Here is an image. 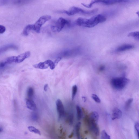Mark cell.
Instances as JSON below:
<instances>
[{
	"label": "cell",
	"instance_id": "4fadbf2b",
	"mask_svg": "<svg viewBox=\"0 0 139 139\" xmlns=\"http://www.w3.org/2000/svg\"><path fill=\"white\" fill-rule=\"evenodd\" d=\"M34 25H27L24 29L22 33L23 35L25 36L28 35L30 32L31 30L34 31Z\"/></svg>",
	"mask_w": 139,
	"mask_h": 139
},
{
	"label": "cell",
	"instance_id": "e0dca14e",
	"mask_svg": "<svg viewBox=\"0 0 139 139\" xmlns=\"http://www.w3.org/2000/svg\"><path fill=\"white\" fill-rule=\"evenodd\" d=\"M33 67L35 68L44 69H47L49 67L45 63V62H40L39 63L33 65Z\"/></svg>",
	"mask_w": 139,
	"mask_h": 139
},
{
	"label": "cell",
	"instance_id": "ffe728a7",
	"mask_svg": "<svg viewBox=\"0 0 139 139\" xmlns=\"http://www.w3.org/2000/svg\"><path fill=\"white\" fill-rule=\"evenodd\" d=\"M45 62L50 67L51 69L52 70L55 69L56 66L53 61L51 60H48L45 61Z\"/></svg>",
	"mask_w": 139,
	"mask_h": 139
},
{
	"label": "cell",
	"instance_id": "4316f807",
	"mask_svg": "<svg viewBox=\"0 0 139 139\" xmlns=\"http://www.w3.org/2000/svg\"><path fill=\"white\" fill-rule=\"evenodd\" d=\"M133 101V99L131 98L128 99L126 102L125 105V108L126 109H128L130 107Z\"/></svg>",
	"mask_w": 139,
	"mask_h": 139
},
{
	"label": "cell",
	"instance_id": "5bb4252c",
	"mask_svg": "<svg viewBox=\"0 0 139 139\" xmlns=\"http://www.w3.org/2000/svg\"><path fill=\"white\" fill-rule=\"evenodd\" d=\"M134 46L131 44H125L119 47L117 49V51L121 52L130 50L133 48Z\"/></svg>",
	"mask_w": 139,
	"mask_h": 139
},
{
	"label": "cell",
	"instance_id": "74e56055",
	"mask_svg": "<svg viewBox=\"0 0 139 139\" xmlns=\"http://www.w3.org/2000/svg\"><path fill=\"white\" fill-rule=\"evenodd\" d=\"M137 14H138V15H139V13H138V12H137Z\"/></svg>",
	"mask_w": 139,
	"mask_h": 139
},
{
	"label": "cell",
	"instance_id": "7402d4cb",
	"mask_svg": "<svg viewBox=\"0 0 139 139\" xmlns=\"http://www.w3.org/2000/svg\"><path fill=\"white\" fill-rule=\"evenodd\" d=\"M34 90L32 87H29L27 89V95L28 97L30 98H32L34 95Z\"/></svg>",
	"mask_w": 139,
	"mask_h": 139
},
{
	"label": "cell",
	"instance_id": "7a4b0ae2",
	"mask_svg": "<svg viewBox=\"0 0 139 139\" xmlns=\"http://www.w3.org/2000/svg\"><path fill=\"white\" fill-rule=\"evenodd\" d=\"M129 81V79L125 77L114 78L111 81V84L115 89L121 90L125 87Z\"/></svg>",
	"mask_w": 139,
	"mask_h": 139
},
{
	"label": "cell",
	"instance_id": "e575fe53",
	"mask_svg": "<svg viewBox=\"0 0 139 139\" xmlns=\"http://www.w3.org/2000/svg\"><path fill=\"white\" fill-rule=\"evenodd\" d=\"M74 135V132H73L71 133L70 135L69 136V138H72Z\"/></svg>",
	"mask_w": 139,
	"mask_h": 139
},
{
	"label": "cell",
	"instance_id": "44dd1931",
	"mask_svg": "<svg viewBox=\"0 0 139 139\" xmlns=\"http://www.w3.org/2000/svg\"><path fill=\"white\" fill-rule=\"evenodd\" d=\"M128 37L134 38L136 40H138L139 39V32H132L129 33L128 35Z\"/></svg>",
	"mask_w": 139,
	"mask_h": 139
},
{
	"label": "cell",
	"instance_id": "d6986e66",
	"mask_svg": "<svg viewBox=\"0 0 139 139\" xmlns=\"http://www.w3.org/2000/svg\"><path fill=\"white\" fill-rule=\"evenodd\" d=\"M28 129L29 131L31 132L40 135H41L40 131L34 127L30 126L28 127Z\"/></svg>",
	"mask_w": 139,
	"mask_h": 139
},
{
	"label": "cell",
	"instance_id": "9a60e30c",
	"mask_svg": "<svg viewBox=\"0 0 139 139\" xmlns=\"http://www.w3.org/2000/svg\"><path fill=\"white\" fill-rule=\"evenodd\" d=\"M5 66L6 64H12L16 62V57L13 56L9 57L4 61L2 62Z\"/></svg>",
	"mask_w": 139,
	"mask_h": 139
},
{
	"label": "cell",
	"instance_id": "6da1fadb",
	"mask_svg": "<svg viewBox=\"0 0 139 139\" xmlns=\"http://www.w3.org/2000/svg\"><path fill=\"white\" fill-rule=\"evenodd\" d=\"M106 20V17L103 15L99 14L89 19L79 18L76 21L75 23L76 25L79 26L92 28Z\"/></svg>",
	"mask_w": 139,
	"mask_h": 139
},
{
	"label": "cell",
	"instance_id": "ba28073f",
	"mask_svg": "<svg viewBox=\"0 0 139 139\" xmlns=\"http://www.w3.org/2000/svg\"><path fill=\"white\" fill-rule=\"evenodd\" d=\"M98 3L110 5L117 3L128 2L129 0H98Z\"/></svg>",
	"mask_w": 139,
	"mask_h": 139
},
{
	"label": "cell",
	"instance_id": "f546056e",
	"mask_svg": "<svg viewBox=\"0 0 139 139\" xmlns=\"http://www.w3.org/2000/svg\"><path fill=\"white\" fill-rule=\"evenodd\" d=\"M31 117L32 120L34 121H36L38 119L37 115L35 113H32L31 115Z\"/></svg>",
	"mask_w": 139,
	"mask_h": 139
},
{
	"label": "cell",
	"instance_id": "5b68a950",
	"mask_svg": "<svg viewBox=\"0 0 139 139\" xmlns=\"http://www.w3.org/2000/svg\"><path fill=\"white\" fill-rule=\"evenodd\" d=\"M51 16L49 15L43 16L40 17L34 25V31L37 33H40L42 26L47 22L51 20Z\"/></svg>",
	"mask_w": 139,
	"mask_h": 139
},
{
	"label": "cell",
	"instance_id": "30bf717a",
	"mask_svg": "<svg viewBox=\"0 0 139 139\" xmlns=\"http://www.w3.org/2000/svg\"><path fill=\"white\" fill-rule=\"evenodd\" d=\"M122 116V112L120 109L116 108L113 109L112 113V120L120 118Z\"/></svg>",
	"mask_w": 139,
	"mask_h": 139
},
{
	"label": "cell",
	"instance_id": "7c38bea8",
	"mask_svg": "<svg viewBox=\"0 0 139 139\" xmlns=\"http://www.w3.org/2000/svg\"><path fill=\"white\" fill-rule=\"evenodd\" d=\"M17 48L16 45L13 44L7 45L0 48V54L9 49H17Z\"/></svg>",
	"mask_w": 139,
	"mask_h": 139
},
{
	"label": "cell",
	"instance_id": "ac0fdd59",
	"mask_svg": "<svg viewBox=\"0 0 139 139\" xmlns=\"http://www.w3.org/2000/svg\"><path fill=\"white\" fill-rule=\"evenodd\" d=\"M73 116L72 114H69L66 117V122L69 124H72L73 122Z\"/></svg>",
	"mask_w": 139,
	"mask_h": 139
},
{
	"label": "cell",
	"instance_id": "603a6c76",
	"mask_svg": "<svg viewBox=\"0 0 139 139\" xmlns=\"http://www.w3.org/2000/svg\"><path fill=\"white\" fill-rule=\"evenodd\" d=\"M76 111L78 119V120H80L82 116V110L78 105L76 106Z\"/></svg>",
	"mask_w": 139,
	"mask_h": 139
},
{
	"label": "cell",
	"instance_id": "8992f818",
	"mask_svg": "<svg viewBox=\"0 0 139 139\" xmlns=\"http://www.w3.org/2000/svg\"><path fill=\"white\" fill-rule=\"evenodd\" d=\"M63 12L67 15L69 16L73 15L76 14L78 13L85 15L86 11L78 7H71L69 9V10L64 11H63Z\"/></svg>",
	"mask_w": 139,
	"mask_h": 139
},
{
	"label": "cell",
	"instance_id": "8d00e7d4",
	"mask_svg": "<svg viewBox=\"0 0 139 139\" xmlns=\"http://www.w3.org/2000/svg\"><path fill=\"white\" fill-rule=\"evenodd\" d=\"M3 130V128L2 127H0V133L2 132Z\"/></svg>",
	"mask_w": 139,
	"mask_h": 139
},
{
	"label": "cell",
	"instance_id": "d590c367",
	"mask_svg": "<svg viewBox=\"0 0 139 139\" xmlns=\"http://www.w3.org/2000/svg\"><path fill=\"white\" fill-rule=\"evenodd\" d=\"M82 98L83 99L84 102H85L87 101V98L85 97H82Z\"/></svg>",
	"mask_w": 139,
	"mask_h": 139
},
{
	"label": "cell",
	"instance_id": "cb8c5ba5",
	"mask_svg": "<svg viewBox=\"0 0 139 139\" xmlns=\"http://www.w3.org/2000/svg\"><path fill=\"white\" fill-rule=\"evenodd\" d=\"M101 138L102 139H110V136L105 130H103L101 133Z\"/></svg>",
	"mask_w": 139,
	"mask_h": 139
},
{
	"label": "cell",
	"instance_id": "277c9868",
	"mask_svg": "<svg viewBox=\"0 0 139 139\" xmlns=\"http://www.w3.org/2000/svg\"><path fill=\"white\" fill-rule=\"evenodd\" d=\"M70 24L69 21L63 17H60L56 22L55 25L51 26V29L54 32H60L66 25L69 26Z\"/></svg>",
	"mask_w": 139,
	"mask_h": 139
},
{
	"label": "cell",
	"instance_id": "83f0119b",
	"mask_svg": "<svg viewBox=\"0 0 139 139\" xmlns=\"http://www.w3.org/2000/svg\"><path fill=\"white\" fill-rule=\"evenodd\" d=\"M92 97L95 102L97 103H100L101 102V100L96 95L92 94Z\"/></svg>",
	"mask_w": 139,
	"mask_h": 139
},
{
	"label": "cell",
	"instance_id": "3957f363",
	"mask_svg": "<svg viewBox=\"0 0 139 139\" xmlns=\"http://www.w3.org/2000/svg\"><path fill=\"white\" fill-rule=\"evenodd\" d=\"M84 122L88 127L90 131L96 136L99 135V129L97 122L90 119L88 116H86L84 119Z\"/></svg>",
	"mask_w": 139,
	"mask_h": 139
},
{
	"label": "cell",
	"instance_id": "8fae6325",
	"mask_svg": "<svg viewBox=\"0 0 139 139\" xmlns=\"http://www.w3.org/2000/svg\"><path fill=\"white\" fill-rule=\"evenodd\" d=\"M26 104L27 107L32 111H35L36 109V105L35 103L30 99L26 100Z\"/></svg>",
	"mask_w": 139,
	"mask_h": 139
},
{
	"label": "cell",
	"instance_id": "52a82bcc",
	"mask_svg": "<svg viewBox=\"0 0 139 139\" xmlns=\"http://www.w3.org/2000/svg\"><path fill=\"white\" fill-rule=\"evenodd\" d=\"M57 109L59 119L63 117L65 114V111L63 105L61 100L57 99L56 101Z\"/></svg>",
	"mask_w": 139,
	"mask_h": 139
},
{
	"label": "cell",
	"instance_id": "2e32d148",
	"mask_svg": "<svg viewBox=\"0 0 139 139\" xmlns=\"http://www.w3.org/2000/svg\"><path fill=\"white\" fill-rule=\"evenodd\" d=\"M88 116L90 119L97 123L99 116L98 113L97 112H93Z\"/></svg>",
	"mask_w": 139,
	"mask_h": 139
},
{
	"label": "cell",
	"instance_id": "836d02e7",
	"mask_svg": "<svg viewBox=\"0 0 139 139\" xmlns=\"http://www.w3.org/2000/svg\"><path fill=\"white\" fill-rule=\"evenodd\" d=\"M48 84H45L44 86V90L45 91H47L48 87Z\"/></svg>",
	"mask_w": 139,
	"mask_h": 139
},
{
	"label": "cell",
	"instance_id": "9c48e42d",
	"mask_svg": "<svg viewBox=\"0 0 139 139\" xmlns=\"http://www.w3.org/2000/svg\"><path fill=\"white\" fill-rule=\"evenodd\" d=\"M31 55V52L29 51H27L16 57V62L21 63L26 59L29 57Z\"/></svg>",
	"mask_w": 139,
	"mask_h": 139
},
{
	"label": "cell",
	"instance_id": "d6a6232c",
	"mask_svg": "<svg viewBox=\"0 0 139 139\" xmlns=\"http://www.w3.org/2000/svg\"><path fill=\"white\" fill-rule=\"evenodd\" d=\"M105 69V66H102L100 67L99 70L100 71H102L104 70Z\"/></svg>",
	"mask_w": 139,
	"mask_h": 139
},
{
	"label": "cell",
	"instance_id": "f1b7e54d",
	"mask_svg": "<svg viewBox=\"0 0 139 139\" xmlns=\"http://www.w3.org/2000/svg\"><path fill=\"white\" fill-rule=\"evenodd\" d=\"M135 128L137 133V137H138V138H139V124L138 122H136L135 123Z\"/></svg>",
	"mask_w": 139,
	"mask_h": 139
},
{
	"label": "cell",
	"instance_id": "1f68e13d",
	"mask_svg": "<svg viewBox=\"0 0 139 139\" xmlns=\"http://www.w3.org/2000/svg\"><path fill=\"white\" fill-rule=\"evenodd\" d=\"M62 58L61 57H59L58 58H57V59L55 60L54 62V63L56 66L57 64H58L59 61H60L62 59Z\"/></svg>",
	"mask_w": 139,
	"mask_h": 139
},
{
	"label": "cell",
	"instance_id": "4dcf8cb0",
	"mask_svg": "<svg viewBox=\"0 0 139 139\" xmlns=\"http://www.w3.org/2000/svg\"><path fill=\"white\" fill-rule=\"evenodd\" d=\"M6 28L5 27L2 25H0V33L2 34L5 31Z\"/></svg>",
	"mask_w": 139,
	"mask_h": 139
},
{
	"label": "cell",
	"instance_id": "d4e9b609",
	"mask_svg": "<svg viewBox=\"0 0 139 139\" xmlns=\"http://www.w3.org/2000/svg\"><path fill=\"white\" fill-rule=\"evenodd\" d=\"M78 87L76 85L73 86L72 88V99L73 100L75 98V96L77 93Z\"/></svg>",
	"mask_w": 139,
	"mask_h": 139
},
{
	"label": "cell",
	"instance_id": "484cf974",
	"mask_svg": "<svg viewBox=\"0 0 139 139\" xmlns=\"http://www.w3.org/2000/svg\"><path fill=\"white\" fill-rule=\"evenodd\" d=\"M80 126L81 123L80 122H79L77 124L76 126V135L78 139H79L80 138Z\"/></svg>",
	"mask_w": 139,
	"mask_h": 139
}]
</instances>
